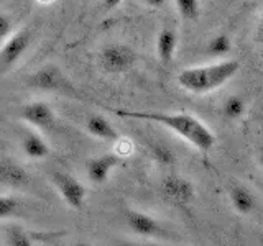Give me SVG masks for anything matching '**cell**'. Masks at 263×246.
I'll return each mask as SVG.
<instances>
[{
  "mask_svg": "<svg viewBox=\"0 0 263 246\" xmlns=\"http://www.w3.org/2000/svg\"><path fill=\"white\" fill-rule=\"evenodd\" d=\"M114 115L120 118H134L140 121H152L158 125L175 131L189 145H193L196 150L201 153H209L214 145H216V135L212 133L204 123L191 113L178 112V113H166V112H145V110H132V109H115V107H104Z\"/></svg>",
  "mask_w": 263,
  "mask_h": 246,
  "instance_id": "1",
  "label": "cell"
},
{
  "mask_svg": "<svg viewBox=\"0 0 263 246\" xmlns=\"http://www.w3.org/2000/svg\"><path fill=\"white\" fill-rule=\"evenodd\" d=\"M240 69V64L235 59H222L205 66H193L178 74V84L186 92L194 95H204L212 90H217L232 79Z\"/></svg>",
  "mask_w": 263,
  "mask_h": 246,
  "instance_id": "2",
  "label": "cell"
},
{
  "mask_svg": "<svg viewBox=\"0 0 263 246\" xmlns=\"http://www.w3.org/2000/svg\"><path fill=\"white\" fill-rule=\"evenodd\" d=\"M28 86L41 92H56V94H72L74 87L64 72L56 64H45L33 72L28 79Z\"/></svg>",
  "mask_w": 263,
  "mask_h": 246,
  "instance_id": "3",
  "label": "cell"
},
{
  "mask_svg": "<svg viewBox=\"0 0 263 246\" xmlns=\"http://www.w3.org/2000/svg\"><path fill=\"white\" fill-rule=\"evenodd\" d=\"M137 63V53L127 45L114 43L101 49L99 66L107 74H123L130 71Z\"/></svg>",
  "mask_w": 263,
  "mask_h": 246,
  "instance_id": "4",
  "label": "cell"
},
{
  "mask_svg": "<svg viewBox=\"0 0 263 246\" xmlns=\"http://www.w3.org/2000/svg\"><path fill=\"white\" fill-rule=\"evenodd\" d=\"M51 180H53V186L56 187L58 194L61 195V199L64 200V203L68 205L69 209L81 210L84 207L87 191L79 179L68 174V172L56 171V172H53Z\"/></svg>",
  "mask_w": 263,
  "mask_h": 246,
  "instance_id": "5",
  "label": "cell"
},
{
  "mask_svg": "<svg viewBox=\"0 0 263 246\" xmlns=\"http://www.w3.org/2000/svg\"><path fill=\"white\" fill-rule=\"evenodd\" d=\"M33 41V33L28 28L13 33L4 46L0 48V76L10 71L13 66L22 59L25 51L30 48Z\"/></svg>",
  "mask_w": 263,
  "mask_h": 246,
  "instance_id": "6",
  "label": "cell"
},
{
  "mask_svg": "<svg viewBox=\"0 0 263 246\" xmlns=\"http://www.w3.org/2000/svg\"><path fill=\"white\" fill-rule=\"evenodd\" d=\"M161 192L170 202L179 207H187L196 199V189L191 180L176 174H170L161 180Z\"/></svg>",
  "mask_w": 263,
  "mask_h": 246,
  "instance_id": "7",
  "label": "cell"
},
{
  "mask_svg": "<svg viewBox=\"0 0 263 246\" xmlns=\"http://www.w3.org/2000/svg\"><path fill=\"white\" fill-rule=\"evenodd\" d=\"M127 227L138 236L143 238H158L163 235V227L158 220L152 217L150 213L140 212L135 209H128L123 213Z\"/></svg>",
  "mask_w": 263,
  "mask_h": 246,
  "instance_id": "8",
  "label": "cell"
},
{
  "mask_svg": "<svg viewBox=\"0 0 263 246\" xmlns=\"http://www.w3.org/2000/svg\"><path fill=\"white\" fill-rule=\"evenodd\" d=\"M20 118L40 130H49L56 123L53 109L46 102L41 100H35L23 105L20 109Z\"/></svg>",
  "mask_w": 263,
  "mask_h": 246,
  "instance_id": "9",
  "label": "cell"
},
{
  "mask_svg": "<svg viewBox=\"0 0 263 246\" xmlns=\"http://www.w3.org/2000/svg\"><path fill=\"white\" fill-rule=\"evenodd\" d=\"M119 162H120V156L117 154L94 156V158H89L86 162V174L90 182L101 186L109 180L112 171L119 166Z\"/></svg>",
  "mask_w": 263,
  "mask_h": 246,
  "instance_id": "10",
  "label": "cell"
},
{
  "mask_svg": "<svg viewBox=\"0 0 263 246\" xmlns=\"http://www.w3.org/2000/svg\"><path fill=\"white\" fill-rule=\"evenodd\" d=\"M30 182V176L22 164L10 158H0V186L22 187Z\"/></svg>",
  "mask_w": 263,
  "mask_h": 246,
  "instance_id": "11",
  "label": "cell"
},
{
  "mask_svg": "<svg viewBox=\"0 0 263 246\" xmlns=\"http://www.w3.org/2000/svg\"><path fill=\"white\" fill-rule=\"evenodd\" d=\"M227 194H229V200L232 203V207L235 212L242 213V215H250L255 210H257V197L255 194L247 189L242 184H232L229 186L227 189Z\"/></svg>",
  "mask_w": 263,
  "mask_h": 246,
  "instance_id": "12",
  "label": "cell"
},
{
  "mask_svg": "<svg viewBox=\"0 0 263 246\" xmlns=\"http://www.w3.org/2000/svg\"><path fill=\"white\" fill-rule=\"evenodd\" d=\"M84 125H86V130L90 136H94L97 139H102V141L115 143L120 138V133L115 130V127L104 117V115H99V113L89 115V117L86 118Z\"/></svg>",
  "mask_w": 263,
  "mask_h": 246,
  "instance_id": "13",
  "label": "cell"
},
{
  "mask_svg": "<svg viewBox=\"0 0 263 246\" xmlns=\"http://www.w3.org/2000/svg\"><path fill=\"white\" fill-rule=\"evenodd\" d=\"M176 48H178V33L175 28L171 27H164L161 28L158 38H156V54H158V59L168 66L175 59L176 54Z\"/></svg>",
  "mask_w": 263,
  "mask_h": 246,
  "instance_id": "14",
  "label": "cell"
},
{
  "mask_svg": "<svg viewBox=\"0 0 263 246\" xmlns=\"http://www.w3.org/2000/svg\"><path fill=\"white\" fill-rule=\"evenodd\" d=\"M22 150L25 156H28L30 159H45L49 156V153H51L49 145L45 141V138L40 136L38 133H33V131H28V133L23 136Z\"/></svg>",
  "mask_w": 263,
  "mask_h": 246,
  "instance_id": "15",
  "label": "cell"
},
{
  "mask_svg": "<svg viewBox=\"0 0 263 246\" xmlns=\"http://www.w3.org/2000/svg\"><path fill=\"white\" fill-rule=\"evenodd\" d=\"M4 238H5V244L8 246H31L35 243L41 241V235L30 233L28 230H25L20 225H7L4 230Z\"/></svg>",
  "mask_w": 263,
  "mask_h": 246,
  "instance_id": "16",
  "label": "cell"
},
{
  "mask_svg": "<svg viewBox=\"0 0 263 246\" xmlns=\"http://www.w3.org/2000/svg\"><path fill=\"white\" fill-rule=\"evenodd\" d=\"M230 51H232V39H230L226 33H219V35L212 36L208 43V53L216 57L229 56Z\"/></svg>",
  "mask_w": 263,
  "mask_h": 246,
  "instance_id": "17",
  "label": "cell"
},
{
  "mask_svg": "<svg viewBox=\"0 0 263 246\" xmlns=\"http://www.w3.org/2000/svg\"><path fill=\"white\" fill-rule=\"evenodd\" d=\"M222 110H224L226 118L238 120L247 110V102H245V98L242 95H230V97L226 98Z\"/></svg>",
  "mask_w": 263,
  "mask_h": 246,
  "instance_id": "18",
  "label": "cell"
},
{
  "mask_svg": "<svg viewBox=\"0 0 263 246\" xmlns=\"http://www.w3.org/2000/svg\"><path fill=\"white\" fill-rule=\"evenodd\" d=\"M175 4L178 8V13L187 22L196 20L201 13L199 0H175Z\"/></svg>",
  "mask_w": 263,
  "mask_h": 246,
  "instance_id": "19",
  "label": "cell"
},
{
  "mask_svg": "<svg viewBox=\"0 0 263 246\" xmlns=\"http://www.w3.org/2000/svg\"><path fill=\"white\" fill-rule=\"evenodd\" d=\"M22 202L18 197L13 195H0V220L12 218L18 213Z\"/></svg>",
  "mask_w": 263,
  "mask_h": 246,
  "instance_id": "20",
  "label": "cell"
},
{
  "mask_svg": "<svg viewBox=\"0 0 263 246\" xmlns=\"http://www.w3.org/2000/svg\"><path fill=\"white\" fill-rule=\"evenodd\" d=\"M150 150H152L153 159L156 162L163 164V166H170V164L175 162V154H173V151L170 150L168 146L160 145V143H155V145H152Z\"/></svg>",
  "mask_w": 263,
  "mask_h": 246,
  "instance_id": "21",
  "label": "cell"
},
{
  "mask_svg": "<svg viewBox=\"0 0 263 246\" xmlns=\"http://www.w3.org/2000/svg\"><path fill=\"white\" fill-rule=\"evenodd\" d=\"M13 27L12 18L7 13H0V41H4L8 35H10Z\"/></svg>",
  "mask_w": 263,
  "mask_h": 246,
  "instance_id": "22",
  "label": "cell"
},
{
  "mask_svg": "<svg viewBox=\"0 0 263 246\" xmlns=\"http://www.w3.org/2000/svg\"><path fill=\"white\" fill-rule=\"evenodd\" d=\"M122 2L123 0H102L105 10H114V8H117Z\"/></svg>",
  "mask_w": 263,
  "mask_h": 246,
  "instance_id": "23",
  "label": "cell"
},
{
  "mask_svg": "<svg viewBox=\"0 0 263 246\" xmlns=\"http://www.w3.org/2000/svg\"><path fill=\"white\" fill-rule=\"evenodd\" d=\"M143 2L152 8H161L164 4H166V0H143Z\"/></svg>",
  "mask_w": 263,
  "mask_h": 246,
  "instance_id": "24",
  "label": "cell"
},
{
  "mask_svg": "<svg viewBox=\"0 0 263 246\" xmlns=\"http://www.w3.org/2000/svg\"><path fill=\"white\" fill-rule=\"evenodd\" d=\"M40 4H45V5H48V4H53L54 0H38Z\"/></svg>",
  "mask_w": 263,
  "mask_h": 246,
  "instance_id": "25",
  "label": "cell"
}]
</instances>
